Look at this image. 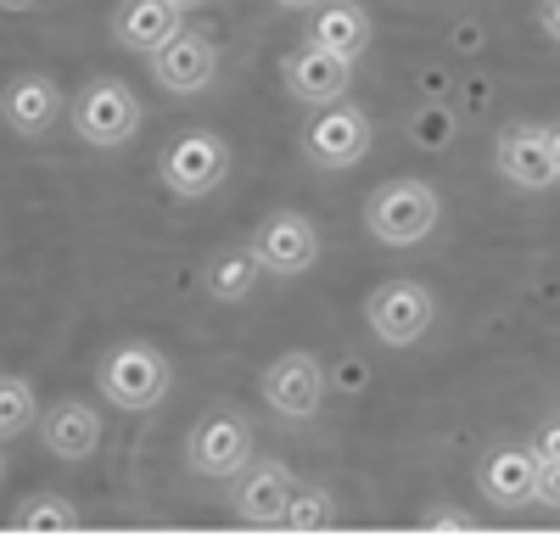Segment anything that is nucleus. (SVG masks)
<instances>
[{
  "mask_svg": "<svg viewBox=\"0 0 560 560\" xmlns=\"http://www.w3.org/2000/svg\"><path fill=\"white\" fill-rule=\"evenodd\" d=\"M533 504H544V510H560V459L538 465V482H533Z\"/></svg>",
  "mask_w": 560,
  "mask_h": 560,
  "instance_id": "nucleus-25",
  "label": "nucleus"
},
{
  "mask_svg": "<svg viewBox=\"0 0 560 560\" xmlns=\"http://www.w3.org/2000/svg\"><path fill=\"white\" fill-rule=\"evenodd\" d=\"M39 443L45 454H57L62 465H79L102 448V415L96 404H84V398H57L51 409L39 415Z\"/></svg>",
  "mask_w": 560,
  "mask_h": 560,
  "instance_id": "nucleus-16",
  "label": "nucleus"
},
{
  "mask_svg": "<svg viewBox=\"0 0 560 560\" xmlns=\"http://www.w3.org/2000/svg\"><path fill=\"white\" fill-rule=\"evenodd\" d=\"M280 79H287V96L303 102V107H331V102H348L353 90V62L319 51V45H292L280 57Z\"/></svg>",
  "mask_w": 560,
  "mask_h": 560,
  "instance_id": "nucleus-11",
  "label": "nucleus"
},
{
  "mask_svg": "<svg viewBox=\"0 0 560 560\" xmlns=\"http://www.w3.org/2000/svg\"><path fill=\"white\" fill-rule=\"evenodd\" d=\"M34 7V0H7V12H28Z\"/></svg>",
  "mask_w": 560,
  "mask_h": 560,
  "instance_id": "nucleus-30",
  "label": "nucleus"
},
{
  "mask_svg": "<svg viewBox=\"0 0 560 560\" xmlns=\"http://www.w3.org/2000/svg\"><path fill=\"white\" fill-rule=\"evenodd\" d=\"M303 39L319 45V51H331V57H342V62H359L370 51V39H376V23H370V12L359 7V0H325V7L308 12Z\"/></svg>",
  "mask_w": 560,
  "mask_h": 560,
  "instance_id": "nucleus-18",
  "label": "nucleus"
},
{
  "mask_svg": "<svg viewBox=\"0 0 560 560\" xmlns=\"http://www.w3.org/2000/svg\"><path fill=\"white\" fill-rule=\"evenodd\" d=\"M253 459V420L236 404H213L197 415V427L185 432V465L202 482H230Z\"/></svg>",
  "mask_w": 560,
  "mask_h": 560,
  "instance_id": "nucleus-3",
  "label": "nucleus"
},
{
  "mask_svg": "<svg viewBox=\"0 0 560 560\" xmlns=\"http://www.w3.org/2000/svg\"><path fill=\"white\" fill-rule=\"evenodd\" d=\"M68 102H62V84L51 73H18L7 84V96H0V118L18 140H45L57 124H62Z\"/></svg>",
  "mask_w": 560,
  "mask_h": 560,
  "instance_id": "nucleus-13",
  "label": "nucleus"
},
{
  "mask_svg": "<svg viewBox=\"0 0 560 560\" xmlns=\"http://www.w3.org/2000/svg\"><path fill=\"white\" fill-rule=\"evenodd\" d=\"M258 275H264V264H258L253 242H236V247H219V253L208 258L202 287H208L213 303H247L253 287H258Z\"/></svg>",
  "mask_w": 560,
  "mask_h": 560,
  "instance_id": "nucleus-19",
  "label": "nucleus"
},
{
  "mask_svg": "<svg viewBox=\"0 0 560 560\" xmlns=\"http://www.w3.org/2000/svg\"><path fill=\"white\" fill-rule=\"evenodd\" d=\"M12 527L23 533H73L79 527V510L62 499V493H34L12 510Z\"/></svg>",
  "mask_w": 560,
  "mask_h": 560,
  "instance_id": "nucleus-22",
  "label": "nucleus"
},
{
  "mask_svg": "<svg viewBox=\"0 0 560 560\" xmlns=\"http://www.w3.org/2000/svg\"><path fill=\"white\" fill-rule=\"evenodd\" d=\"M68 113H73V135L96 152L129 147V140L140 135V124H147V107H140V96L124 79H90Z\"/></svg>",
  "mask_w": 560,
  "mask_h": 560,
  "instance_id": "nucleus-5",
  "label": "nucleus"
},
{
  "mask_svg": "<svg viewBox=\"0 0 560 560\" xmlns=\"http://www.w3.org/2000/svg\"><path fill=\"white\" fill-rule=\"evenodd\" d=\"M39 420V393L23 370H7V382H0V443H18L28 427Z\"/></svg>",
  "mask_w": 560,
  "mask_h": 560,
  "instance_id": "nucleus-20",
  "label": "nucleus"
},
{
  "mask_svg": "<svg viewBox=\"0 0 560 560\" xmlns=\"http://www.w3.org/2000/svg\"><path fill=\"white\" fill-rule=\"evenodd\" d=\"M280 527H292V533H325V527H337V499H331V488L298 482V488H292V504H287V522H280Z\"/></svg>",
  "mask_w": 560,
  "mask_h": 560,
  "instance_id": "nucleus-21",
  "label": "nucleus"
},
{
  "mask_svg": "<svg viewBox=\"0 0 560 560\" xmlns=\"http://www.w3.org/2000/svg\"><path fill=\"white\" fill-rule=\"evenodd\" d=\"M438 319V292L415 275H393L364 298V325L382 348H415Z\"/></svg>",
  "mask_w": 560,
  "mask_h": 560,
  "instance_id": "nucleus-4",
  "label": "nucleus"
},
{
  "mask_svg": "<svg viewBox=\"0 0 560 560\" xmlns=\"http://www.w3.org/2000/svg\"><path fill=\"white\" fill-rule=\"evenodd\" d=\"M258 393H264L269 415L292 420V427L314 420V415H319V404H325V364H319V353H308V348H292V353L269 359V370H264Z\"/></svg>",
  "mask_w": 560,
  "mask_h": 560,
  "instance_id": "nucleus-9",
  "label": "nucleus"
},
{
  "mask_svg": "<svg viewBox=\"0 0 560 560\" xmlns=\"http://www.w3.org/2000/svg\"><path fill=\"white\" fill-rule=\"evenodd\" d=\"M96 387H102V398H107L113 409H124V415H152V409L168 398V387H174V364H168L163 348L129 337V342H113V348L102 353Z\"/></svg>",
  "mask_w": 560,
  "mask_h": 560,
  "instance_id": "nucleus-1",
  "label": "nucleus"
},
{
  "mask_svg": "<svg viewBox=\"0 0 560 560\" xmlns=\"http://www.w3.org/2000/svg\"><path fill=\"white\" fill-rule=\"evenodd\" d=\"M527 448H533V459H538V465L560 459V409L538 420V427H533V438H527Z\"/></svg>",
  "mask_w": 560,
  "mask_h": 560,
  "instance_id": "nucleus-24",
  "label": "nucleus"
},
{
  "mask_svg": "<svg viewBox=\"0 0 560 560\" xmlns=\"http://www.w3.org/2000/svg\"><path fill=\"white\" fill-rule=\"evenodd\" d=\"M533 482H538V459L522 443H493L477 465V488L493 510H522L533 504Z\"/></svg>",
  "mask_w": 560,
  "mask_h": 560,
  "instance_id": "nucleus-17",
  "label": "nucleus"
},
{
  "mask_svg": "<svg viewBox=\"0 0 560 560\" xmlns=\"http://www.w3.org/2000/svg\"><path fill=\"white\" fill-rule=\"evenodd\" d=\"M280 12H314V7H325V0H275Z\"/></svg>",
  "mask_w": 560,
  "mask_h": 560,
  "instance_id": "nucleus-28",
  "label": "nucleus"
},
{
  "mask_svg": "<svg viewBox=\"0 0 560 560\" xmlns=\"http://www.w3.org/2000/svg\"><path fill=\"white\" fill-rule=\"evenodd\" d=\"M152 79H158L163 96H202V90L219 79V45L208 34L185 28L168 51L152 57Z\"/></svg>",
  "mask_w": 560,
  "mask_h": 560,
  "instance_id": "nucleus-14",
  "label": "nucleus"
},
{
  "mask_svg": "<svg viewBox=\"0 0 560 560\" xmlns=\"http://www.w3.org/2000/svg\"><path fill=\"white\" fill-rule=\"evenodd\" d=\"M493 168L516 185V191H555L560 185L544 124H504L499 140H493Z\"/></svg>",
  "mask_w": 560,
  "mask_h": 560,
  "instance_id": "nucleus-12",
  "label": "nucleus"
},
{
  "mask_svg": "<svg viewBox=\"0 0 560 560\" xmlns=\"http://www.w3.org/2000/svg\"><path fill=\"white\" fill-rule=\"evenodd\" d=\"M253 253H258L264 275L298 280V275H308V269L319 264V230H314V219L298 213V208H275V213L253 230Z\"/></svg>",
  "mask_w": 560,
  "mask_h": 560,
  "instance_id": "nucleus-10",
  "label": "nucleus"
},
{
  "mask_svg": "<svg viewBox=\"0 0 560 560\" xmlns=\"http://www.w3.org/2000/svg\"><path fill=\"white\" fill-rule=\"evenodd\" d=\"M438 219H443V197L415 174L382 179L376 191L364 197V230L382 247H420L438 230Z\"/></svg>",
  "mask_w": 560,
  "mask_h": 560,
  "instance_id": "nucleus-2",
  "label": "nucleus"
},
{
  "mask_svg": "<svg viewBox=\"0 0 560 560\" xmlns=\"http://www.w3.org/2000/svg\"><path fill=\"white\" fill-rule=\"evenodd\" d=\"M168 7H179L185 18H191V12H202V7H208V0H168Z\"/></svg>",
  "mask_w": 560,
  "mask_h": 560,
  "instance_id": "nucleus-29",
  "label": "nucleus"
},
{
  "mask_svg": "<svg viewBox=\"0 0 560 560\" xmlns=\"http://www.w3.org/2000/svg\"><path fill=\"white\" fill-rule=\"evenodd\" d=\"M370 147H376V118H370L359 102L314 107V118L303 124V158L325 174H342V168L364 163Z\"/></svg>",
  "mask_w": 560,
  "mask_h": 560,
  "instance_id": "nucleus-6",
  "label": "nucleus"
},
{
  "mask_svg": "<svg viewBox=\"0 0 560 560\" xmlns=\"http://www.w3.org/2000/svg\"><path fill=\"white\" fill-rule=\"evenodd\" d=\"M538 28L560 45V0H538Z\"/></svg>",
  "mask_w": 560,
  "mask_h": 560,
  "instance_id": "nucleus-26",
  "label": "nucleus"
},
{
  "mask_svg": "<svg viewBox=\"0 0 560 560\" xmlns=\"http://www.w3.org/2000/svg\"><path fill=\"white\" fill-rule=\"evenodd\" d=\"M544 135H549V158H555V174H560V118H549V124H544Z\"/></svg>",
  "mask_w": 560,
  "mask_h": 560,
  "instance_id": "nucleus-27",
  "label": "nucleus"
},
{
  "mask_svg": "<svg viewBox=\"0 0 560 560\" xmlns=\"http://www.w3.org/2000/svg\"><path fill=\"white\" fill-rule=\"evenodd\" d=\"M292 488H298V471L275 454H253L236 477H230V510L236 522L247 527H280L287 522V504H292Z\"/></svg>",
  "mask_w": 560,
  "mask_h": 560,
  "instance_id": "nucleus-8",
  "label": "nucleus"
},
{
  "mask_svg": "<svg viewBox=\"0 0 560 560\" xmlns=\"http://www.w3.org/2000/svg\"><path fill=\"white\" fill-rule=\"evenodd\" d=\"M185 34V12L168 7V0H124V7L113 12V39L124 45V51L135 57H158L168 51V45Z\"/></svg>",
  "mask_w": 560,
  "mask_h": 560,
  "instance_id": "nucleus-15",
  "label": "nucleus"
},
{
  "mask_svg": "<svg viewBox=\"0 0 560 560\" xmlns=\"http://www.w3.org/2000/svg\"><path fill=\"white\" fill-rule=\"evenodd\" d=\"M420 527H432V533H471L477 516H471V510H459V504H427V510H420Z\"/></svg>",
  "mask_w": 560,
  "mask_h": 560,
  "instance_id": "nucleus-23",
  "label": "nucleus"
},
{
  "mask_svg": "<svg viewBox=\"0 0 560 560\" xmlns=\"http://www.w3.org/2000/svg\"><path fill=\"white\" fill-rule=\"evenodd\" d=\"M158 174H163L168 191L185 197V202L213 197L219 185H224V174H230L224 135H213V129H185V135H174L168 147H163V158H158Z\"/></svg>",
  "mask_w": 560,
  "mask_h": 560,
  "instance_id": "nucleus-7",
  "label": "nucleus"
}]
</instances>
